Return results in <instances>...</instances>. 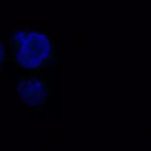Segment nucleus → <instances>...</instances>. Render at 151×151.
Listing matches in <instances>:
<instances>
[{"mask_svg":"<svg viewBox=\"0 0 151 151\" xmlns=\"http://www.w3.org/2000/svg\"><path fill=\"white\" fill-rule=\"evenodd\" d=\"M6 59V52H5V45H4L3 40L0 38V70L2 66L4 65V62Z\"/></svg>","mask_w":151,"mask_h":151,"instance_id":"7ed1b4c3","label":"nucleus"},{"mask_svg":"<svg viewBox=\"0 0 151 151\" xmlns=\"http://www.w3.org/2000/svg\"><path fill=\"white\" fill-rule=\"evenodd\" d=\"M17 95L23 105L37 107L45 103L48 96V88L45 80L41 78L28 76L18 82Z\"/></svg>","mask_w":151,"mask_h":151,"instance_id":"f03ea898","label":"nucleus"},{"mask_svg":"<svg viewBox=\"0 0 151 151\" xmlns=\"http://www.w3.org/2000/svg\"><path fill=\"white\" fill-rule=\"evenodd\" d=\"M10 48L14 61L19 67L38 71L54 60V44L47 34L34 30L12 32Z\"/></svg>","mask_w":151,"mask_h":151,"instance_id":"f257e3e1","label":"nucleus"}]
</instances>
